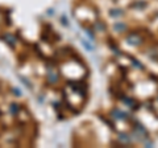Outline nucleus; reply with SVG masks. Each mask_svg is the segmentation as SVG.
Listing matches in <instances>:
<instances>
[{
    "mask_svg": "<svg viewBox=\"0 0 158 148\" xmlns=\"http://www.w3.org/2000/svg\"><path fill=\"white\" fill-rule=\"evenodd\" d=\"M120 140H123V141H125V143H128V141H129L131 139H129V137H128L125 134H121L120 135Z\"/></svg>",
    "mask_w": 158,
    "mask_h": 148,
    "instance_id": "4",
    "label": "nucleus"
},
{
    "mask_svg": "<svg viewBox=\"0 0 158 148\" xmlns=\"http://www.w3.org/2000/svg\"><path fill=\"white\" fill-rule=\"evenodd\" d=\"M115 29L116 31H124V29H127V25L125 24H121V23H118L115 25Z\"/></svg>",
    "mask_w": 158,
    "mask_h": 148,
    "instance_id": "3",
    "label": "nucleus"
},
{
    "mask_svg": "<svg viewBox=\"0 0 158 148\" xmlns=\"http://www.w3.org/2000/svg\"><path fill=\"white\" fill-rule=\"evenodd\" d=\"M121 13H123L121 11H112V12H111L112 16H116V15H121Z\"/></svg>",
    "mask_w": 158,
    "mask_h": 148,
    "instance_id": "6",
    "label": "nucleus"
},
{
    "mask_svg": "<svg viewBox=\"0 0 158 148\" xmlns=\"http://www.w3.org/2000/svg\"><path fill=\"white\" fill-rule=\"evenodd\" d=\"M96 28H98V29H104L106 27H104V24H103V23H98V24H96Z\"/></svg>",
    "mask_w": 158,
    "mask_h": 148,
    "instance_id": "5",
    "label": "nucleus"
},
{
    "mask_svg": "<svg viewBox=\"0 0 158 148\" xmlns=\"http://www.w3.org/2000/svg\"><path fill=\"white\" fill-rule=\"evenodd\" d=\"M112 114H113V116H115V118H117V119H125V118H127L125 112H123L120 110H113Z\"/></svg>",
    "mask_w": 158,
    "mask_h": 148,
    "instance_id": "2",
    "label": "nucleus"
},
{
    "mask_svg": "<svg viewBox=\"0 0 158 148\" xmlns=\"http://www.w3.org/2000/svg\"><path fill=\"white\" fill-rule=\"evenodd\" d=\"M127 40H128V42H129V44H132V45H140V44L142 42V38L138 36L137 33H132V34H129Z\"/></svg>",
    "mask_w": 158,
    "mask_h": 148,
    "instance_id": "1",
    "label": "nucleus"
}]
</instances>
